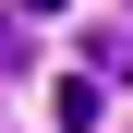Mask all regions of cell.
Listing matches in <instances>:
<instances>
[{"label":"cell","instance_id":"obj_1","mask_svg":"<svg viewBox=\"0 0 133 133\" xmlns=\"http://www.w3.org/2000/svg\"><path fill=\"white\" fill-rule=\"evenodd\" d=\"M49 109H61V133H97V85H85V73H61V85H49Z\"/></svg>","mask_w":133,"mask_h":133},{"label":"cell","instance_id":"obj_2","mask_svg":"<svg viewBox=\"0 0 133 133\" xmlns=\"http://www.w3.org/2000/svg\"><path fill=\"white\" fill-rule=\"evenodd\" d=\"M85 61H97V73H121V85H133V24H97V36H85Z\"/></svg>","mask_w":133,"mask_h":133},{"label":"cell","instance_id":"obj_3","mask_svg":"<svg viewBox=\"0 0 133 133\" xmlns=\"http://www.w3.org/2000/svg\"><path fill=\"white\" fill-rule=\"evenodd\" d=\"M12 12H61V0H12Z\"/></svg>","mask_w":133,"mask_h":133}]
</instances>
